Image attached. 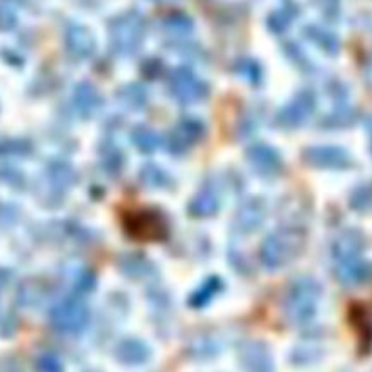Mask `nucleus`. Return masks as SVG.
<instances>
[{
    "mask_svg": "<svg viewBox=\"0 0 372 372\" xmlns=\"http://www.w3.org/2000/svg\"><path fill=\"white\" fill-rule=\"evenodd\" d=\"M301 240L293 233H278L264 243L262 247V260L269 267H278V265L289 262L298 251H300Z\"/></svg>",
    "mask_w": 372,
    "mask_h": 372,
    "instance_id": "f257e3e1",
    "label": "nucleus"
},
{
    "mask_svg": "<svg viewBox=\"0 0 372 372\" xmlns=\"http://www.w3.org/2000/svg\"><path fill=\"white\" fill-rule=\"evenodd\" d=\"M371 73H372V66H371Z\"/></svg>",
    "mask_w": 372,
    "mask_h": 372,
    "instance_id": "9d476101",
    "label": "nucleus"
},
{
    "mask_svg": "<svg viewBox=\"0 0 372 372\" xmlns=\"http://www.w3.org/2000/svg\"><path fill=\"white\" fill-rule=\"evenodd\" d=\"M310 153H314V155H316V158L312 160L316 166L341 167V166H345V164H347V155L340 149H331V147H327V149H323L325 156H321L320 153H318V149L310 151Z\"/></svg>",
    "mask_w": 372,
    "mask_h": 372,
    "instance_id": "1a4fd4ad",
    "label": "nucleus"
},
{
    "mask_svg": "<svg viewBox=\"0 0 372 372\" xmlns=\"http://www.w3.org/2000/svg\"><path fill=\"white\" fill-rule=\"evenodd\" d=\"M173 89H175V93L178 95L180 99H184V102L197 99L198 95L202 93L200 84L193 78L191 73H176Z\"/></svg>",
    "mask_w": 372,
    "mask_h": 372,
    "instance_id": "423d86ee",
    "label": "nucleus"
},
{
    "mask_svg": "<svg viewBox=\"0 0 372 372\" xmlns=\"http://www.w3.org/2000/svg\"><path fill=\"white\" fill-rule=\"evenodd\" d=\"M314 300H316V287H307V284L301 282L295 290L290 293V298L287 301V309L296 320L309 318L314 312Z\"/></svg>",
    "mask_w": 372,
    "mask_h": 372,
    "instance_id": "7ed1b4c3",
    "label": "nucleus"
},
{
    "mask_svg": "<svg viewBox=\"0 0 372 372\" xmlns=\"http://www.w3.org/2000/svg\"><path fill=\"white\" fill-rule=\"evenodd\" d=\"M341 265L338 269V276H340L345 284H362L365 280L372 276V265L363 262L360 258H347L340 260Z\"/></svg>",
    "mask_w": 372,
    "mask_h": 372,
    "instance_id": "20e7f679",
    "label": "nucleus"
},
{
    "mask_svg": "<svg viewBox=\"0 0 372 372\" xmlns=\"http://www.w3.org/2000/svg\"><path fill=\"white\" fill-rule=\"evenodd\" d=\"M142 21L138 16L129 15L125 18H120L113 27V40L122 51H131L140 44L142 38Z\"/></svg>",
    "mask_w": 372,
    "mask_h": 372,
    "instance_id": "f03ea898",
    "label": "nucleus"
},
{
    "mask_svg": "<svg viewBox=\"0 0 372 372\" xmlns=\"http://www.w3.org/2000/svg\"><path fill=\"white\" fill-rule=\"evenodd\" d=\"M116 356H119L120 362L136 365V363H142L147 360L149 351H147V347H145L144 343H140V341H124V343L119 347Z\"/></svg>",
    "mask_w": 372,
    "mask_h": 372,
    "instance_id": "6e6552de",
    "label": "nucleus"
},
{
    "mask_svg": "<svg viewBox=\"0 0 372 372\" xmlns=\"http://www.w3.org/2000/svg\"><path fill=\"white\" fill-rule=\"evenodd\" d=\"M69 47L73 53H77L78 58L88 57L95 47L93 36L84 27H73L69 32Z\"/></svg>",
    "mask_w": 372,
    "mask_h": 372,
    "instance_id": "0eeeda50",
    "label": "nucleus"
},
{
    "mask_svg": "<svg viewBox=\"0 0 372 372\" xmlns=\"http://www.w3.org/2000/svg\"><path fill=\"white\" fill-rule=\"evenodd\" d=\"M243 369L247 372H273V362L262 345H247L242 351Z\"/></svg>",
    "mask_w": 372,
    "mask_h": 372,
    "instance_id": "39448f33",
    "label": "nucleus"
}]
</instances>
